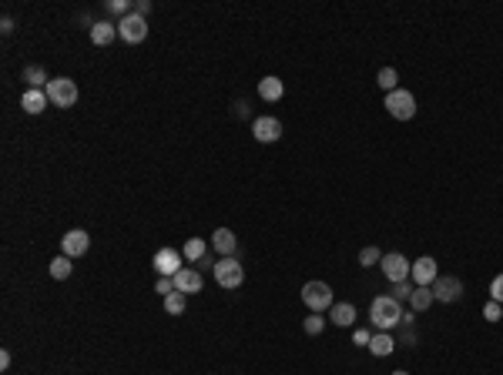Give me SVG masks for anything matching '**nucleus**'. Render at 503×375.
Instances as JSON below:
<instances>
[{
	"mask_svg": "<svg viewBox=\"0 0 503 375\" xmlns=\"http://www.w3.org/2000/svg\"><path fill=\"white\" fill-rule=\"evenodd\" d=\"M107 10H111V14H121V17H127L134 7H131L127 0H107Z\"/></svg>",
	"mask_w": 503,
	"mask_h": 375,
	"instance_id": "obj_30",
	"label": "nucleus"
},
{
	"mask_svg": "<svg viewBox=\"0 0 503 375\" xmlns=\"http://www.w3.org/2000/svg\"><path fill=\"white\" fill-rule=\"evenodd\" d=\"M195 265H198V268H215V261H212V258H208V255H205V258H198V261H195Z\"/></svg>",
	"mask_w": 503,
	"mask_h": 375,
	"instance_id": "obj_36",
	"label": "nucleus"
},
{
	"mask_svg": "<svg viewBox=\"0 0 503 375\" xmlns=\"http://www.w3.org/2000/svg\"><path fill=\"white\" fill-rule=\"evenodd\" d=\"M433 301H436V299H433V288H413V295H409L413 312H427Z\"/></svg>",
	"mask_w": 503,
	"mask_h": 375,
	"instance_id": "obj_23",
	"label": "nucleus"
},
{
	"mask_svg": "<svg viewBox=\"0 0 503 375\" xmlns=\"http://www.w3.org/2000/svg\"><path fill=\"white\" fill-rule=\"evenodd\" d=\"M185 305H188L185 295L175 292V295H168V299H165V312H168V315H181V312H185Z\"/></svg>",
	"mask_w": 503,
	"mask_h": 375,
	"instance_id": "obj_25",
	"label": "nucleus"
},
{
	"mask_svg": "<svg viewBox=\"0 0 503 375\" xmlns=\"http://www.w3.org/2000/svg\"><path fill=\"white\" fill-rule=\"evenodd\" d=\"M490 299L500 301V305H503V275L493 278V285H490Z\"/></svg>",
	"mask_w": 503,
	"mask_h": 375,
	"instance_id": "obj_31",
	"label": "nucleus"
},
{
	"mask_svg": "<svg viewBox=\"0 0 503 375\" xmlns=\"http://www.w3.org/2000/svg\"><path fill=\"white\" fill-rule=\"evenodd\" d=\"M386 111H389L396 121H409V118L416 114V98H413L409 91L396 87L393 94H386Z\"/></svg>",
	"mask_w": 503,
	"mask_h": 375,
	"instance_id": "obj_6",
	"label": "nucleus"
},
{
	"mask_svg": "<svg viewBox=\"0 0 503 375\" xmlns=\"http://www.w3.org/2000/svg\"><path fill=\"white\" fill-rule=\"evenodd\" d=\"M71 272H74V258L61 255V258H54V261H50V278L64 281V278H71Z\"/></svg>",
	"mask_w": 503,
	"mask_h": 375,
	"instance_id": "obj_20",
	"label": "nucleus"
},
{
	"mask_svg": "<svg viewBox=\"0 0 503 375\" xmlns=\"http://www.w3.org/2000/svg\"><path fill=\"white\" fill-rule=\"evenodd\" d=\"M0 369H10V352L7 349L0 352Z\"/></svg>",
	"mask_w": 503,
	"mask_h": 375,
	"instance_id": "obj_35",
	"label": "nucleus"
},
{
	"mask_svg": "<svg viewBox=\"0 0 503 375\" xmlns=\"http://www.w3.org/2000/svg\"><path fill=\"white\" fill-rule=\"evenodd\" d=\"M118 37L125 41V44H141L145 37H148V21L141 17V14H127V17H121L118 21Z\"/></svg>",
	"mask_w": 503,
	"mask_h": 375,
	"instance_id": "obj_4",
	"label": "nucleus"
},
{
	"mask_svg": "<svg viewBox=\"0 0 503 375\" xmlns=\"http://www.w3.org/2000/svg\"><path fill=\"white\" fill-rule=\"evenodd\" d=\"M393 375H409V372H393Z\"/></svg>",
	"mask_w": 503,
	"mask_h": 375,
	"instance_id": "obj_38",
	"label": "nucleus"
},
{
	"mask_svg": "<svg viewBox=\"0 0 503 375\" xmlns=\"http://www.w3.org/2000/svg\"><path fill=\"white\" fill-rule=\"evenodd\" d=\"M429 288H433V299L443 301V305H453V301L463 299V281L456 275H440Z\"/></svg>",
	"mask_w": 503,
	"mask_h": 375,
	"instance_id": "obj_7",
	"label": "nucleus"
},
{
	"mask_svg": "<svg viewBox=\"0 0 503 375\" xmlns=\"http://www.w3.org/2000/svg\"><path fill=\"white\" fill-rule=\"evenodd\" d=\"M48 100L54 107H74L77 104V84L71 77H54L48 84Z\"/></svg>",
	"mask_w": 503,
	"mask_h": 375,
	"instance_id": "obj_3",
	"label": "nucleus"
},
{
	"mask_svg": "<svg viewBox=\"0 0 503 375\" xmlns=\"http://www.w3.org/2000/svg\"><path fill=\"white\" fill-rule=\"evenodd\" d=\"M252 134H255L258 144H276L278 138H282V121L278 118H255Z\"/></svg>",
	"mask_w": 503,
	"mask_h": 375,
	"instance_id": "obj_11",
	"label": "nucleus"
},
{
	"mask_svg": "<svg viewBox=\"0 0 503 375\" xmlns=\"http://www.w3.org/2000/svg\"><path fill=\"white\" fill-rule=\"evenodd\" d=\"M181 255H185L188 261H198V258L208 255V242H205V238H188L185 248H181Z\"/></svg>",
	"mask_w": 503,
	"mask_h": 375,
	"instance_id": "obj_22",
	"label": "nucleus"
},
{
	"mask_svg": "<svg viewBox=\"0 0 503 375\" xmlns=\"http://www.w3.org/2000/svg\"><path fill=\"white\" fill-rule=\"evenodd\" d=\"M483 319H486V322H500L503 319V308H500V301H486V305H483Z\"/></svg>",
	"mask_w": 503,
	"mask_h": 375,
	"instance_id": "obj_27",
	"label": "nucleus"
},
{
	"mask_svg": "<svg viewBox=\"0 0 503 375\" xmlns=\"http://www.w3.org/2000/svg\"><path fill=\"white\" fill-rule=\"evenodd\" d=\"M48 91H34V87H27L24 94H21V107H24L27 114H41L44 107H48Z\"/></svg>",
	"mask_w": 503,
	"mask_h": 375,
	"instance_id": "obj_16",
	"label": "nucleus"
},
{
	"mask_svg": "<svg viewBox=\"0 0 503 375\" xmlns=\"http://www.w3.org/2000/svg\"><path fill=\"white\" fill-rule=\"evenodd\" d=\"M258 94H262V100H278L285 94V87H282L278 77H262L258 81Z\"/></svg>",
	"mask_w": 503,
	"mask_h": 375,
	"instance_id": "obj_19",
	"label": "nucleus"
},
{
	"mask_svg": "<svg viewBox=\"0 0 503 375\" xmlns=\"http://www.w3.org/2000/svg\"><path fill=\"white\" fill-rule=\"evenodd\" d=\"M369 322L379 328V332H389L402 322V305L393 295H376L373 305H369Z\"/></svg>",
	"mask_w": 503,
	"mask_h": 375,
	"instance_id": "obj_1",
	"label": "nucleus"
},
{
	"mask_svg": "<svg viewBox=\"0 0 503 375\" xmlns=\"http://www.w3.org/2000/svg\"><path fill=\"white\" fill-rule=\"evenodd\" d=\"M154 292H158V295H165V299H168V295H175V278H158V285H154Z\"/></svg>",
	"mask_w": 503,
	"mask_h": 375,
	"instance_id": "obj_29",
	"label": "nucleus"
},
{
	"mask_svg": "<svg viewBox=\"0 0 503 375\" xmlns=\"http://www.w3.org/2000/svg\"><path fill=\"white\" fill-rule=\"evenodd\" d=\"M148 0H138V3H134V14H141V17H145V14H148Z\"/></svg>",
	"mask_w": 503,
	"mask_h": 375,
	"instance_id": "obj_34",
	"label": "nucleus"
},
{
	"mask_svg": "<svg viewBox=\"0 0 503 375\" xmlns=\"http://www.w3.org/2000/svg\"><path fill=\"white\" fill-rule=\"evenodd\" d=\"M21 77H24L27 84L34 87V91H41V84H50V81H48V71H44L41 64H27L24 74H21Z\"/></svg>",
	"mask_w": 503,
	"mask_h": 375,
	"instance_id": "obj_21",
	"label": "nucleus"
},
{
	"mask_svg": "<svg viewBox=\"0 0 503 375\" xmlns=\"http://www.w3.org/2000/svg\"><path fill=\"white\" fill-rule=\"evenodd\" d=\"M379 261H382V251L373 248V245L359 251V265H366V268H369V265H379Z\"/></svg>",
	"mask_w": 503,
	"mask_h": 375,
	"instance_id": "obj_26",
	"label": "nucleus"
},
{
	"mask_svg": "<svg viewBox=\"0 0 503 375\" xmlns=\"http://www.w3.org/2000/svg\"><path fill=\"white\" fill-rule=\"evenodd\" d=\"M212 248L218 251V255H225V258H235V248H238L235 231H232V228H218V231L212 235Z\"/></svg>",
	"mask_w": 503,
	"mask_h": 375,
	"instance_id": "obj_15",
	"label": "nucleus"
},
{
	"mask_svg": "<svg viewBox=\"0 0 503 375\" xmlns=\"http://www.w3.org/2000/svg\"><path fill=\"white\" fill-rule=\"evenodd\" d=\"M409 295H413V288H409V281H400V285H396V288H393V299H396V301L409 299Z\"/></svg>",
	"mask_w": 503,
	"mask_h": 375,
	"instance_id": "obj_32",
	"label": "nucleus"
},
{
	"mask_svg": "<svg viewBox=\"0 0 503 375\" xmlns=\"http://www.w3.org/2000/svg\"><path fill=\"white\" fill-rule=\"evenodd\" d=\"M88 248H91V238H88V231H81V228L68 231V235L61 238V251H64L68 258H81Z\"/></svg>",
	"mask_w": 503,
	"mask_h": 375,
	"instance_id": "obj_12",
	"label": "nucleus"
},
{
	"mask_svg": "<svg viewBox=\"0 0 503 375\" xmlns=\"http://www.w3.org/2000/svg\"><path fill=\"white\" fill-rule=\"evenodd\" d=\"M201 285H205V278L198 268H181L175 275V292H181V295H195V292H201Z\"/></svg>",
	"mask_w": 503,
	"mask_h": 375,
	"instance_id": "obj_13",
	"label": "nucleus"
},
{
	"mask_svg": "<svg viewBox=\"0 0 503 375\" xmlns=\"http://www.w3.org/2000/svg\"><path fill=\"white\" fill-rule=\"evenodd\" d=\"M376 81H379V87H382L386 94H393V91L400 87V74H396V67H382Z\"/></svg>",
	"mask_w": 503,
	"mask_h": 375,
	"instance_id": "obj_24",
	"label": "nucleus"
},
{
	"mask_svg": "<svg viewBox=\"0 0 503 375\" xmlns=\"http://www.w3.org/2000/svg\"><path fill=\"white\" fill-rule=\"evenodd\" d=\"M369 352H373L376 358H386V355H393V352H396V339H393L389 332H379V335L369 339Z\"/></svg>",
	"mask_w": 503,
	"mask_h": 375,
	"instance_id": "obj_18",
	"label": "nucleus"
},
{
	"mask_svg": "<svg viewBox=\"0 0 503 375\" xmlns=\"http://www.w3.org/2000/svg\"><path fill=\"white\" fill-rule=\"evenodd\" d=\"M154 272H158V278L165 275V278H175L178 272H181V255H178L175 248H161V251H154Z\"/></svg>",
	"mask_w": 503,
	"mask_h": 375,
	"instance_id": "obj_10",
	"label": "nucleus"
},
{
	"mask_svg": "<svg viewBox=\"0 0 503 375\" xmlns=\"http://www.w3.org/2000/svg\"><path fill=\"white\" fill-rule=\"evenodd\" d=\"M352 342H356V345H369V332H356Z\"/></svg>",
	"mask_w": 503,
	"mask_h": 375,
	"instance_id": "obj_33",
	"label": "nucleus"
},
{
	"mask_svg": "<svg viewBox=\"0 0 503 375\" xmlns=\"http://www.w3.org/2000/svg\"><path fill=\"white\" fill-rule=\"evenodd\" d=\"M114 37H118V24H107V21H98V24H91V44H98V47H107Z\"/></svg>",
	"mask_w": 503,
	"mask_h": 375,
	"instance_id": "obj_17",
	"label": "nucleus"
},
{
	"mask_svg": "<svg viewBox=\"0 0 503 375\" xmlns=\"http://www.w3.org/2000/svg\"><path fill=\"white\" fill-rule=\"evenodd\" d=\"M212 275H215V281H218L222 288H238V285L245 281V268H242L235 258H222V261H215Z\"/></svg>",
	"mask_w": 503,
	"mask_h": 375,
	"instance_id": "obj_5",
	"label": "nucleus"
},
{
	"mask_svg": "<svg viewBox=\"0 0 503 375\" xmlns=\"http://www.w3.org/2000/svg\"><path fill=\"white\" fill-rule=\"evenodd\" d=\"M322 328H326V319H322V315H316V312H312V315L305 319V332H309V335H319Z\"/></svg>",
	"mask_w": 503,
	"mask_h": 375,
	"instance_id": "obj_28",
	"label": "nucleus"
},
{
	"mask_svg": "<svg viewBox=\"0 0 503 375\" xmlns=\"http://www.w3.org/2000/svg\"><path fill=\"white\" fill-rule=\"evenodd\" d=\"M0 30H3V34H10V30H14V21H10V17H3V21H0Z\"/></svg>",
	"mask_w": 503,
	"mask_h": 375,
	"instance_id": "obj_37",
	"label": "nucleus"
},
{
	"mask_svg": "<svg viewBox=\"0 0 503 375\" xmlns=\"http://www.w3.org/2000/svg\"><path fill=\"white\" fill-rule=\"evenodd\" d=\"M382 275L389 278L393 285H400V281H409V268H413V261H406L400 251H389V255H382Z\"/></svg>",
	"mask_w": 503,
	"mask_h": 375,
	"instance_id": "obj_8",
	"label": "nucleus"
},
{
	"mask_svg": "<svg viewBox=\"0 0 503 375\" xmlns=\"http://www.w3.org/2000/svg\"><path fill=\"white\" fill-rule=\"evenodd\" d=\"M329 322L339 328H352L356 325V305L352 301H336L332 308H329Z\"/></svg>",
	"mask_w": 503,
	"mask_h": 375,
	"instance_id": "obj_14",
	"label": "nucleus"
},
{
	"mask_svg": "<svg viewBox=\"0 0 503 375\" xmlns=\"http://www.w3.org/2000/svg\"><path fill=\"white\" fill-rule=\"evenodd\" d=\"M302 301H305L316 315H322L326 308L336 305V299H332V288H329L326 281H305V285H302Z\"/></svg>",
	"mask_w": 503,
	"mask_h": 375,
	"instance_id": "obj_2",
	"label": "nucleus"
},
{
	"mask_svg": "<svg viewBox=\"0 0 503 375\" xmlns=\"http://www.w3.org/2000/svg\"><path fill=\"white\" fill-rule=\"evenodd\" d=\"M409 278L416 281V288H429L436 278H440V268H436V258H429V255H423V258H416L413 261V268H409Z\"/></svg>",
	"mask_w": 503,
	"mask_h": 375,
	"instance_id": "obj_9",
	"label": "nucleus"
}]
</instances>
